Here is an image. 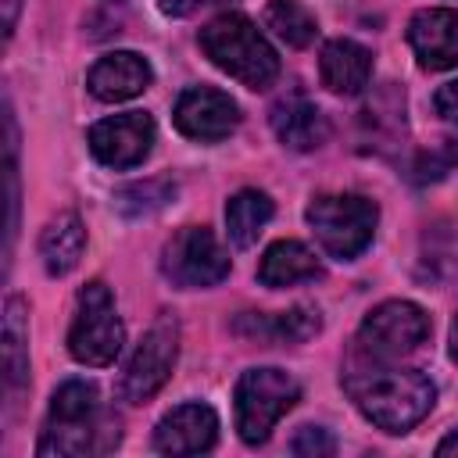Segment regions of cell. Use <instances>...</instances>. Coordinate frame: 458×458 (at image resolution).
I'll return each mask as SVG.
<instances>
[{"label":"cell","instance_id":"cell-1","mask_svg":"<svg viewBox=\"0 0 458 458\" xmlns=\"http://www.w3.org/2000/svg\"><path fill=\"white\" fill-rule=\"evenodd\" d=\"M118 422L104 415L100 394L86 379H68L50 397V419L36 444L39 458H72V454H104L118 444Z\"/></svg>","mask_w":458,"mask_h":458},{"label":"cell","instance_id":"cell-2","mask_svg":"<svg viewBox=\"0 0 458 458\" xmlns=\"http://www.w3.org/2000/svg\"><path fill=\"white\" fill-rule=\"evenodd\" d=\"M347 394L354 397L358 411L386 429V433H408L415 422H422L437 401L433 383L419 369H365L347 376Z\"/></svg>","mask_w":458,"mask_h":458},{"label":"cell","instance_id":"cell-3","mask_svg":"<svg viewBox=\"0 0 458 458\" xmlns=\"http://www.w3.org/2000/svg\"><path fill=\"white\" fill-rule=\"evenodd\" d=\"M200 50L211 57L215 68H222L247 89H265L279 75V57H276L272 43L240 11H225V14L211 18L200 29Z\"/></svg>","mask_w":458,"mask_h":458},{"label":"cell","instance_id":"cell-4","mask_svg":"<svg viewBox=\"0 0 458 458\" xmlns=\"http://www.w3.org/2000/svg\"><path fill=\"white\" fill-rule=\"evenodd\" d=\"M379 208L361 193H322L308 204V225L318 247L336 261H354L376 236Z\"/></svg>","mask_w":458,"mask_h":458},{"label":"cell","instance_id":"cell-5","mask_svg":"<svg viewBox=\"0 0 458 458\" xmlns=\"http://www.w3.org/2000/svg\"><path fill=\"white\" fill-rule=\"evenodd\" d=\"M301 386L283 369H247L236 383V429L243 444H265L272 426L297 404Z\"/></svg>","mask_w":458,"mask_h":458},{"label":"cell","instance_id":"cell-6","mask_svg":"<svg viewBox=\"0 0 458 458\" xmlns=\"http://www.w3.org/2000/svg\"><path fill=\"white\" fill-rule=\"evenodd\" d=\"M125 344V329L122 318L114 311V297L111 290L93 279L79 290V308L68 329V351L75 361L82 365H111L118 358Z\"/></svg>","mask_w":458,"mask_h":458},{"label":"cell","instance_id":"cell-7","mask_svg":"<svg viewBox=\"0 0 458 458\" xmlns=\"http://www.w3.org/2000/svg\"><path fill=\"white\" fill-rule=\"evenodd\" d=\"M429 336V315L411 301H383L365 315L354 336V351L365 361H394L411 354Z\"/></svg>","mask_w":458,"mask_h":458},{"label":"cell","instance_id":"cell-8","mask_svg":"<svg viewBox=\"0 0 458 458\" xmlns=\"http://www.w3.org/2000/svg\"><path fill=\"white\" fill-rule=\"evenodd\" d=\"M175 358H179V322L172 315H161L136 344V351L118 379V397L129 404L150 401L168 383Z\"/></svg>","mask_w":458,"mask_h":458},{"label":"cell","instance_id":"cell-9","mask_svg":"<svg viewBox=\"0 0 458 458\" xmlns=\"http://www.w3.org/2000/svg\"><path fill=\"white\" fill-rule=\"evenodd\" d=\"M161 272L182 290L215 286L229 276V254L208 225H186L165 243Z\"/></svg>","mask_w":458,"mask_h":458},{"label":"cell","instance_id":"cell-10","mask_svg":"<svg viewBox=\"0 0 458 458\" xmlns=\"http://www.w3.org/2000/svg\"><path fill=\"white\" fill-rule=\"evenodd\" d=\"M154 147V118L147 111H125L89 129V150L107 168H132Z\"/></svg>","mask_w":458,"mask_h":458},{"label":"cell","instance_id":"cell-11","mask_svg":"<svg viewBox=\"0 0 458 458\" xmlns=\"http://www.w3.org/2000/svg\"><path fill=\"white\" fill-rule=\"evenodd\" d=\"M240 125V107L229 93L193 86L175 100V129L197 143H218Z\"/></svg>","mask_w":458,"mask_h":458},{"label":"cell","instance_id":"cell-12","mask_svg":"<svg viewBox=\"0 0 458 458\" xmlns=\"http://www.w3.org/2000/svg\"><path fill=\"white\" fill-rule=\"evenodd\" d=\"M215 437H218V415L211 404H200V401H190V404H179L172 408L157 429H154V447L161 454H200L208 447H215Z\"/></svg>","mask_w":458,"mask_h":458},{"label":"cell","instance_id":"cell-13","mask_svg":"<svg viewBox=\"0 0 458 458\" xmlns=\"http://www.w3.org/2000/svg\"><path fill=\"white\" fill-rule=\"evenodd\" d=\"M408 43L422 68L444 72L458 64V7H426L408 21Z\"/></svg>","mask_w":458,"mask_h":458},{"label":"cell","instance_id":"cell-14","mask_svg":"<svg viewBox=\"0 0 458 458\" xmlns=\"http://www.w3.org/2000/svg\"><path fill=\"white\" fill-rule=\"evenodd\" d=\"M154 72L147 64V57H140L136 50H114V54H104L89 75H86V86L97 100L104 104H118V100H132L140 97L147 86H150Z\"/></svg>","mask_w":458,"mask_h":458},{"label":"cell","instance_id":"cell-15","mask_svg":"<svg viewBox=\"0 0 458 458\" xmlns=\"http://www.w3.org/2000/svg\"><path fill=\"white\" fill-rule=\"evenodd\" d=\"M272 132L279 136L283 147L290 150H315L329 140V122L326 114L304 97V93H286L272 104L268 111Z\"/></svg>","mask_w":458,"mask_h":458},{"label":"cell","instance_id":"cell-16","mask_svg":"<svg viewBox=\"0 0 458 458\" xmlns=\"http://www.w3.org/2000/svg\"><path fill=\"white\" fill-rule=\"evenodd\" d=\"M318 75L326 89L340 97H354L372 79V54L354 39H329L318 57Z\"/></svg>","mask_w":458,"mask_h":458},{"label":"cell","instance_id":"cell-17","mask_svg":"<svg viewBox=\"0 0 458 458\" xmlns=\"http://www.w3.org/2000/svg\"><path fill=\"white\" fill-rule=\"evenodd\" d=\"M322 276V265L315 258L311 247H304L301 240H279L261 254L258 265V283L268 290H283V286H297V283H311Z\"/></svg>","mask_w":458,"mask_h":458},{"label":"cell","instance_id":"cell-18","mask_svg":"<svg viewBox=\"0 0 458 458\" xmlns=\"http://www.w3.org/2000/svg\"><path fill=\"white\" fill-rule=\"evenodd\" d=\"M318 326H322L318 308L297 304V308L276 311V315L247 311V315L236 322V333H243V336H250V340H265V344H301V340L315 336Z\"/></svg>","mask_w":458,"mask_h":458},{"label":"cell","instance_id":"cell-19","mask_svg":"<svg viewBox=\"0 0 458 458\" xmlns=\"http://www.w3.org/2000/svg\"><path fill=\"white\" fill-rule=\"evenodd\" d=\"M82 247H86V229H82V218L75 211H61L47 222L43 236H39V258H43V268L50 276H68L79 258H82Z\"/></svg>","mask_w":458,"mask_h":458},{"label":"cell","instance_id":"cell-20","mask_svg":"<svg viewBox=\"0 0 458 458\" xmlns=\"http://www.w3.org/2000/svg\"><path fill=\"white\" fill-rule=\"evenodd\" d=\"M0 340H4L0 351H4L7 390H21L29 383V318H25V301L21 297H7Z\"/></svg>","mask_w":458,"mask_h":458},{"label":"cell","instance_id":"cell-21","mask_svg":"<svg viewBox=\"0 0 458 458\" xmlns=\"http://www.w3.org/2000/svg\"><path fill=\"white\" fill-rule=\"evenodd\" d=\"M268 218H272L268 193H261V190H240V193H233L229 204H225V229H229L233 247H240V250L250 247L261 236V229L268 225Z\"/></svg>","mask_w":458,"mask_h":458},{"label":"cell","instance_id":"cell-22","mask_svg":"<svg viewBox=\"0 0 458 458\" xmlns=\"http://www.w3.org/2000/svg\"><path fill=\"white\" fill-rule=\"evenodd\" d=\"M265 25L286 43V47H308L318 36L315 14L301 0H268L265 7Z\"/></svg>","mask_w":458,"mask_h":458},{"label":"cell","instance_id":"cell-23","mask_svg":"<svg viewBox=\"0 0 458 458\" xmlns=\"http://www.w3.org/2000/svg\"><path fill=\"white\" fill-rule=\"evenodd\" d=\"M175 186L168 179H147V182H132V186H122L114 193V208L129 218H140V215H154L161 211L168 200H172Z\"/></svg>","mask_w":458,"mask_h":458},{"label":"cell","instance_id":"cell-24","mask_svg":"<svg viewBox=\"0 0 458 458\" xmlns=\"http://www.w3.org/2000/svg\"><path fill=\"white\" fill-rule=\"evenodd\" d=\"M290 451L301 454V458H329V454L336 451V440H333L322 426H304V429L293 437Z\"/></svg>","mask_w":458,"mask_h":458},{"label":"cell","instance_id":"cell-25","mask_svg":"<svg viewBox=\"0 0 458 458\" xmlns=\"http://www.w3.org/2000/svg\"><path fill=\"white\" fill-rule=\"evenodd\" d=\"M433 104H437V114H444L447 122H458V79L454 82H444L437 89Z\"/></svg>","mask_w":458,"mask_h":458},{"label":"cell","instance_id":"cell-26","mask_svg":"<svg viewBox=\"0 0 458 458\" xmlns=\"http://www.w3.org/2000/svg\"><path fill=\"white\" fill-rule=\"evenodd\" d=\"M222 0H157V7L168 14V18H186V14H197L204 7H215Z\"/></svg>","mask_w":458,"mask_h":458},{"label":"cell","instance_id":"cell-27","mask_svg":"<svg viewBox=\"0 0 458 458\" xmlns=\"http://www.w3.org/2000/svg\"><path fill=\"white\" fill-rule=\"evenodd\" d=\"M18 4L21 0H4V32H14V18H18Z\"/></svg>","mask_w":458,"mask_h":458},{"label":"cell","instance_id":"cell-28","mask_svg":"<svg viewBox=\"0 0 458 458\" xmlns=\"http://www.w3.org/2000/svg\"><path fill=\"white\" fill-rule=\"evenodd\" d=\"M437 454H458V429H454V433H447V437L437 444Z\"/></svg>","mask_w":458,"mask_h":458},{"label":"cell","instance_id":"cell-29","mask_svg":"<svg viewBox=\"0 0 458 458\" xmlns=\"http://www.w3.org/2000/svg\"><path fill=\"white\" fill-rule=\"evenodd\" d=\"M451 358L458 361V318L451 322Z\"/></svg>","mask_w":458,"mask_h":458}]
</instances>
